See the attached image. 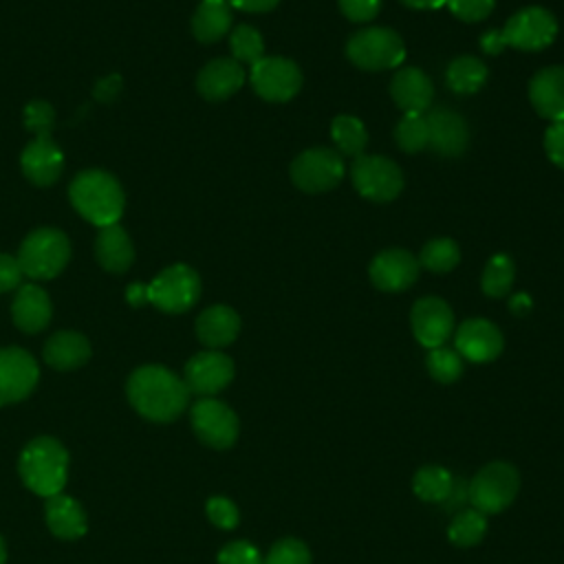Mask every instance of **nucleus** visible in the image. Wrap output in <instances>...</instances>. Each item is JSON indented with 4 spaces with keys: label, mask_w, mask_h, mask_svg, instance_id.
<instances>
[{
    "label": "nucleus",
    "mask_w": 564,
    "mask_h": 564,
    "mask_svg": "<svg viewBox=\"0 0 564 564\" xmlns=\"http://www.w3.org/2000/svg\"><path fill=\"white\" fill-rule=\"evenodd\" d=\"M460 260V249L452 238H432L419 253V264L432 273H447Z\"/></svg>",
    "instance_id": "72a5a7b5"
},
{
    "label": "nucleus",
    "mask_w": 564,
    "mask_h": 564,
    "mask_svg": "<svg viewBox=\"0 0 564 564\" xmlns=\"http://www.w3.org/2000/svg\"><path fill=\"white\" fill-rule=\"evenodd\" d=\"M427 372L441 383H454L463 375V357L445 346L430 348L425 357Z\"/></svg>",
    "instance_id": "e433bc0d"
},
{
    "label": "nucleus",
    "mask_w": 564,
    "mask_h": 564,
    "mask_svg": "<svg viewBox=\"0 0 564 564\" xmlns=\"http://www.w3.org/2000/svg\"><path fill=\"white\" fill-rule=\"evenodd\" d=\"M46 524L57 538L64 540H75L86 533L84 509L75 498L66 494H55L46 498Z\"/></svg>",
    "instance_id": "a878e982"
},
{
    "label": "nucleus",
    "mask_w": 564,
    "mask_h": 564,
    "mask_svg": "<svg viewBox=\"0 0 564 564\" xmlns=\"http://www.w3.org/2000/svg\"><path fill=\"white\" fill-rule=\"evenodd\" d=\"M24 176L35 185H51L64 170V154L51 139V132H37L20 156Z\"/></svg>",
    "instance_id": "6ab92c4d"
},
{
    "label": "nucleus",
    "mask_w": 564,
    "mask_h": 564,
    "mask_svg": "<svg viewBox=\"0 0 564 564\" xmlns=\"http://www.w3.org/2000/svg\"><path fill=\"white\" fill-rule=\"evenodd\" d=\"M35 359L22 348H0V405L22 401L37 383Z\"/></svg>",
    "instance_id": "4468645a"
},
{
    "label": "nucleus",
    "mask_w": 564,
    "mask_h": 564,
    "mask_svg": "<svg viewBox=\"0 0 564 564\" xmlns=\"http://www.w3.org/2000/svg\"><path fill=\"white\" fill-rule=\"evenodd\" d=\"M207 518L212 520V524H216L218 529H234L238 522H240V513H238V507L229 500V498H223V496H214L207 500Z\"/></svg>",
    "instance_id": "58836bf2"
},
{
    "label": "nucleus",
    "mask_w": 564,
    "mask_h": 564,
    "mask_svg": "<svg viewBox=\"0 0 564 564\" xmlns=\"http://www.w3.org/2000/svg\"><path fill=\"white\" fill-rule=\"evenodd\" d=\"M192 427L205 445L225 449L236 443L240 423L236 412L227 403L203 397L192 405Z\"/></svg>",
    "instance_id": "f8f14e48"
},
{
    "label": "nucleus",
    "mask_w": 564,
    "mask_h": 564,
    "mask_svg": "<svg viewBox=\"0 0 564 564\" xmlns=\"http://www.w3.org/2000/svg\"><path fill=\"white\" fill-rule=\"evenodd\" d=\"M350 178L355 189L372 203H388L403 189L401 167L392 159L379 154L355 156L350 165Z\"/></svg>",
    "instance_id": "6e6552de"
},
{
    "label": "nucleus",
    "mask_w": 564,
    "mask_h": 564,
    "mask_svg": "<svg viewBox=\"0 0 564 564\" xmlns=\"http://www.w3.org/2000/svg\"><path fill=\"white\" fill-rule=\"evenodd\" d=\"M368 273L379 291L399 293L416 282L419 260L405 249H386L372 258Z\"/></svg>",
    "instance_id": "f3484780"
},
{
    "label": "nucleus",
    "mask_w": 564,
    "mask_h": 564,
    "mask_svg": "<svg viewBox=\"0 0 564 564\" xmlns=\"http://www.w3.org/2000/svg\"><path fill=\"white\" fill-rule=\"evenodd\" d=\"M95 256L106 271L123 273L134 260V249L123 227L119 225L101 227L95 242Z\"/></svg>",
    "instance_id": "bb28decb"
},
{
    "label": "nucleus",
    "mask_w": 564,
    "mask_h": 564,
    "mask_svg": "<svg viewBox=\"0 0 564 564\" xmlns=\"http://www.w3.org/2000/svg\"><path fill=\"white\" fill-rule=\"evenodd\" d=\"M487 75L489 70L485 62L474 55H460L449 62L445 70V84L458 95H474L485 86Z\"/></svg>",
    "instance_id": "c85d7f7f"
},
{
    "label": "nucleus",
    "mask_w": 564,
    "mask_h": 564,
    "mask_svg": "<svg viewBox=\"0 0 564 564\" xmlns=\"http://www.w3.org/2000/svg\"><path fill=\"white\" fill-rule=\"evenodd\" d=\"M24 123L35 134L37 132H51V128H53V108L46 101H31L24 108Z\"/></svg>",
    "instance_id": "79ce46f5"
},
{
    "label": "nucleus",
    "mask_w": 564,
    "mask_h": 564,
    "mask_svg": "<svg viewBox=\"0 0 564 564\" xmlns=\"http://www.w3.org/2000/svg\"><path fill=\"white\" fill-rule=\"evenodd\" d=\"M70 258L68 238L59 229L42 227L31 231L18 253V262L24 275L33 280L55 278Z\"/></svg>",
    "instance_id": "39448f33"
},
{
    "label": "nucleus",
    "mask_w": 564,
    "mask_h": 564,
    "mask_svg": "<svg viewBox=\"0 0 564 564\" xmlns=\"http://www.w3.org/2000/svg\"><path fill=\"white\" fill-rule=\"evenodd\" d=\"M520 491V474L513 465L496 460L476 471L467 487V496L474 509L485 516L505 511Z\"/></svg>",
    "instance_id": "0eeeda50"
},
{
    "label": "nucleus",
    "mask_w": 564,
    "mask_h": 564,
    "mask_svg": "<svg viewBox=\"0 0 564 564\" xmlns=\"http://www.w3.org/2000/svg\"><path fill=\"white\" fill-rule=\"evenodd\" d=\"M68 196L73 207L97 227L117 225L123 214V189L119 181L104 170L79 172L68 187Z\"/></svg>",
    "instance_id": "f03ea898"
},
{
    "label": "nucleus",
    "mask_w": 564,
    "mask_h": 564,
    "mask_svg": "<svg viewBox=\"0 0 564 564\" xmlns=\"http://www.w3.org/2000/svg\"><path fill=\"white\" fill-rule=\"evenodd\" d=\"M231 379H234V361L218 350L198 352L185 364L183 381L194 394L212 397L223 388H227Z\"/></svg>",
    "instance_id": "dca6fc26"
},
{
    "label": "nucleus",
    "mask_w": 564,
    "mask_h": 564,
    "mask_svg": "<svg viewBox=\"0 0 564 564\" xmlns=\"http://www.w3.org/2000/svg\"><path fill=\"white\" fill-rule=\"evenodd\" d=\"M531 297L527 293H516L511 300H509V308L513 315H527L531 311Z\"/></svg>",
    "instance_id": "09e8293b"
},
{
    "label": "nucleus",
    "mask_w": 564,
    "mask_h": 564,
    "mask_svg": "<svg viewBox=\"0 0 564 564\" xmlns=\"http://www.w3.org/2000/svg\"><path fill=\"white\" fill-rule=\"evenodd\" d=\"M249 82L264 101H289L302 88V70L286 57H262L251 64Z\"/></svg>",
    "instance_id": "9b49d317"
},
{
    "label": "nucleus",
    "mask_w": 564,
    "mask_h": 564,
    "mask_svg": "<svg viewBox=\"0 0 564 564\" xmlns=\"http://www.w3.org/2000/svg\"><path fill=\"white\" fill-rule=\"evenodd\" d=\"M262 564H311V551L297 538H282L269 549Z\"/></svg>",
    "instance_id": "4c0bfd02"
},
{
    "label": "nucleus",
    "mask_w": 564,
    "mask_h": 564,
    "mask_svg": "<svg viewBox=\"0 0 564 564\" xmlns=\"http://www.w3.org/2000/svg\"><path fill=\"white\" fill-rule=\"evenodd\" d=\"M449 11L463 22H480L491 11L496 0H445Z\"/></svg>",
    "instance_id": "a19ab883"
},
{
    "label": "nucleus",
    "mask_w": 564,
    "mask_h": 564,
    "mask_svg": "<svg viewBox=\"0 0 564 564\" xmlns=\"http://www.w3.org/2000/svg\"><path fill=\"white\" fill-rule=\"evenodd\" d=\"M66 471L68 452L59 441L51 436L33 438L20 454V476L24 485L44 498L62 494L66 485Z\"/></svg>",
    "instance_id": "20e7f679"
},
{
    "label": "nucleus",
    "mask_w": 564,
    "mask_h": 564,
    "mask_svg": "<svg viewBox=\"0 0 564 564\" xmlns=\"http://www.w3.org/2000/svg\"><path fill=\"white\" fill-rule=\"evenodd\" d=\"M344 178V156L330 148H311L291 163V181L308 194L328 192Z\"/></svg>",
    "instance_id": "1a4fd4ad"
},
{
    "label": "nucleus",
    "mask_w": 564,
    "mask_h": 564,
    "mask_svg": "<svg viewBox=\"0 0 564 564\" xmlns=\"http://www.w3.org/2000/svg\"><path fill=\"white\" fill-rule=\"evenodd\" d=\"M22 275L24 273L20 269L18 258H13L9 253H0V293L15 289L20 284Z\"/></svg>",
    "instance_id": "a18cd8bd"
},
{
    "label": "nucleus",
    "mask_w": 564,
    "mask_h": 564,
    "mask_svg": "<svg viewBox=\"0 0 564 564\" xmlns=\"http://www.w3.org/2000/svg\"><path fill=\"white\" fill-rule=\"evenodd\" d=\"M200 295L198 273L187 264H172L163 269L148 286L132 284L128 300L137 306L141 302L154 304L163 313H185Z\"/></svg>",
    "instance_id": "7ed1b4c3"
},
{
    "label": "nucleus",
    "mask_w": 564,
    "mask_h": 564,
    "mask_svg": "<svg viewBox=\"0 0 564 564\" xmlns=\"http://www.w3.org/2000/svg\"><path fill=\"white\" fill-rule=\"evenodd\" d=\"M245 84V68L234 57H218L205 64L198 73L196 88L209 101L231 97Z\"/></svg>",
    "instance_id": "4be33fe9"
},
{
    "label": "nucleus",
    "mask_w": 564,
    "mask_h": 564,
    "mask_svg": "<svg viewBox=\"0 0 564 564\" xmlns=\"http://www.w3.org/2000/svg\"><path fill=\"white\" fill-rule=\"evenodd\" d=\"M90 357V344L75 330H59L44 344V361L57 370H73L86 364Z\"/></svg>",
    "instance_id": "393cba45"
},
{
    "label": "nucleus",
    "mask_w": 564,
    "mask_h": 564,
    "mask_svg": "<svg viewBox=\"0 0 564 564\" xmlns=\"http://www.w3.org/2000/svg\"><path fill=\"white\" fill-rule=\"evenodd\" d=\"M516 280V264L507 253H494L485 269H482V278H480V286L482 293L489 297H505Z\"/></svg>",
    "instance_id": "2f4dec72"
},
{
    "label": "nucleus",
    "mask_w": 564,
    "mask_h": 564,
    "mask_svg": "<svg viewBox=\"0 0 564 564\" xmlns=\"http://www.w3.org/2000/svg\"><path fill=\"white\" fill-rule=\"evenodd\" d=\"M430 145L441 156H460L469 143V132L465 119L445 106L430 108L425 115Z\"/></svg>",
    "instance_id": "a211bd4d"
},
{
    "label": "nucleus",
    "mask_w": 564,
    "mask_h": 564,
    "mask_svg": "<svg viewBox=\"0 0 564 564\" xmlns=\"http://www.w3.org/2000/svg\"><path fill=\"white\" fill-rule=\"evenodd\" d=\"M231 26V9L227 0H203L192 18V33L198 42H216Z\"/></svg>",
    "instance_id": "cd10ccee"
},
{
    "label": "nucleus",
    "mask_w": 564,
    "mask_h": 564,
    "mask_svg": "<svg viewBox=\"0 0 564 564\" xmlns=\"http://www.w3.org/2000/svg\"><path fill=\"white\" fill-rule=\"evenodd\" d=\"M229 48L236 62L256 64L264 57V40L260 31H256L249 24H238L229 35Z\"/></svg>",
    "instance_id": "f704fd0d"
},
{
    "label": "nucleus",
    "mask_w": 564,
    "mask_h": 564,
    "mask_svg": "<svg viewBox=\"0 0 564 564\" xmlns=\"http://www.w3.org/2000/svg\"><path fill=\"white\" fill-rule=\"evenodd\" d=\"M4 560H7V546H4V540L0 535V564H4Z\"/></svg>",
    "instance_id": "3c124183"
},
{
    "label": "nucleus",
    "mask_w": 564,
    "mask_h": 564,
    "mask_svg": "<svg viewBox=\"0 0 564 564\" xmlns=\"http://www.w3.org/2000/svg\"><path fill=\"white\" fill-rule=\"evenodd\" d=\"M348 59L364 70L397 68L405 59L401 35L388 26H366L346 42Z\"/></svg>",
    "instance_id": "423d86ee"
},
{
    "label": "nucleus",
    "mask_w": 564,
    "mask_h": 564,
    "mask_svg": "<svg viewBox=\"0 0 564 564\" xmlns=\"http://www.w3.org/2000/svg\"><path fill=\"white\" fill-rule=\"evenodd\" d=\"M330 137L341 156H359L368 143L366 126L352 115H337L330 121Z\"/></svg>",
    "instance_id": "c756f323"
},
{
    "label": "nucleus",
    "mask_w": 564,
    "mask_h": 564,
    "mask_svg": "<svg viewBox=\"0 0 564 564\" xmlns=\"http://www.w3.org/2000/svg\"><path fill=\"white\" fill-rule=\"evenodd\" d=\"M544 150L551 163L564 170V121H555L544 132Z\"/></svg>",
    "instance_id": "c03bdc74"
},
{
    "label": "nucleus",
    "mask_w": 564,
    "mask_h": 564,
    "mask_svg": "<svg viewBox=\"0 0 564 564\" xmlns=\"http://www.w3.org/2000/svg\"><path fill=\"white\" fill-rule=\"evenodd\" d=\"M262 562L264 560L260 551L247 540L229 542L218 553V564H262Z\"/></svg>",
    "instance_id": "ea45409f"
},
{
    "label": "nucleus",
    "mask_w": 564,
    "mask_h": 564,
    "mask_svg": "<svg viewBox=\"0 0 564 564\" xmlns=\"http://www.w3.org/2000/svg\"><path fill=\"white\" fill-rule=\"evenodd\" d=\"M128 399L141 416L170 423L187 408L189 388L163 366H141L128 379Z\"/></svg>",
    "instance_id": "f257e3e1"
},
{
    "label": "nucleus",
    "mask_w": 564,
    "mask_h": 564,
    "mask_svg": "<svg viewBox=\"0 0 564 564\" xmlns=\"http://www.w3.org/2000/svg\"><path fill=\"white\" fill-rule=\"evenodd\" d=\"M229 7L240 9V11H249V13H264L278 7L280 0H227Z\"/></svg>",
    "instance_id": "49530a36"
},
{
    "label": "nucleus",
    "mask_w": 564,
    "mask_h": 564,
    "mask_svg": "<svg viewBox=\"0 0 564 564\" xmlns=\"http://www.w3.org/2000/svg\"><path fill=\"white\" fill-rule=\"evenodd\" d=\"M410 9H438L445 4V0H401Z\"/></svg>",
    "instance_id": "8fccbe9b"
},
{
    "label": "nucleus",
    "mask_w": 564,
    "mask_h": 564,
    "mask_svg": "<svg viewBox=\"0 0 564 564\" xmlns=\"http://www.w3.org/2000/svg\"><path fill=\"white\" fill-rule=\"evenodd\" d=\"M505 46H507V44H505V37H502V31H500V29H491V31H487V33L480 35V48H482L485 53H489V55L502 53Z\"/></svg>",
    "instance_id": "de8ad7c7"
},
{
    "label": "nucleus",
    "mask_w": 564,
    "mask_h": 564,
    "mask_svg": "<svg viewBox=\"0 0 564 564\" xmlns=\"http://www.w3.org/2000/svg\"><path fill=\"white\" fill-rule=\"evenodd\" d=\"M394 139L403 152H421L430 145L427 121L423 115H403L394 128Z\"/></svg>",
    "instance_id": "c9c22d12"
},
{
    "label": "nucleus",
    "mask_w": 564,
    "mask_h": 564,
    "mask_svg": "<svg viewBox=\"0 0 564 564\" xmlns=\"http://www.w3.org/2000/svg\"><path fill=\"white\" fill-rule=\"evenodd\" d=\"M505 44L518 51H542L557 35V20L544 7H524L516 11L500 29Z\"/></svg>",
    "instance_id": "9d476101"
},
{
    "label": "nucleus",
    "mask_w": 564,
    "mask_h": 564,
    "mask_svg": "<svg viewBox=\"0 0 564 564\" xmlns=\"http://www.w3.org/2000/svg\"><path fill=\"white\" fill-rule=\"evenodd\" d=\"M381 0H339L341 13L350 22H370L379 13Z\"/></svg>",
    "instance_id": "37998d69"
},
{
    "label": "nucleus",
    "mask_w": 564,
    "mask_h": 564,
    "mask_svg": "<svg viewBox=\"0 0 564 564\" xmlns=\"http://www.w3.org/2000/svg\"><path fill=\"white\" fill-rule=\"evenodd\" d=\"M410 324L419 344L425 348H438L454 330V313L445 300L427 295L414 302Z\"/></svg>",
    "instance_id": "ddd939ff"
},
{
    "label": "nucleus",
    "mask_w": 564,
    "mask_h": 564,
    "mask_svg": "<svg viewBox=\"0 0 564 564\" xmlns=\"http://www.w3.org/2000/svg\"><path fill=\"white\" fill-rule=\"evenodd\" d=\"M454 344H456V352L474 364H487L494 361L505 346L502 333L500 328L482 317H474V319H465L456 335H454Z\"/></svg>",
    "instance_id": "2eb2a0df"
},
{
    "label": "nucleus",
    "mask_w": 564,
    "mask_h": 564,
    "mask_svg": "<svg viewBox=\"0 0 564 564\" xmlns=\"http://www.w3.org/2000/svg\"><path fill=\"white\" fill-rule=\"evenodd\" d=\"M487 533V516L480 513L478 509H463L458 511L447 529V538L452 544L467 549V546H476Z\"/></svg>",
    "instance_id": "473e14b6"
},
{
    "label": "nucleus",
    "mask_w": 564,
    "mask_h": 564,
    "mask_svg": "<svg viewBox=\"0 0 564 564\" xmlns=\"http://www.w3.org/2000/svg\"><path fill=\"white\" fill-rule=\"evenodd\" d=\"M390 95L405 115H423L432 106L434 86L432 79L421 68L405 66L397 70V75L392 77Z\"/></svg>",
    "instance_id": "412c9836"
},
{
    "label": "nucleus",
    "mask_w": 564,
    "mask_h": 564,
    "mask_svg": "<svg viewBox=\"0 0 564 564\" xmlns=\"http://www.w3.org/2000/svg\"><path fill=\"white\" fill-rule=\"evenodd\" d=\"M529 99L540 117L564 121V66L538 70L529 82Z\"/></svg>",
    "instance_id": "aec40b11"
},
{
    "label": "nucleus",
    "mask_w": 564,
    "mask_h": 564,
    "mask_svg": "<svg viewBox=\"0 0 564 564\" xmlns=\"http://www.w3.org/2000/svg\"><path fill=\"white\" fill-rule=\"evenodd\" d=\"M412 489L425 502H443L454 491V478L441 465H425L414 474Z\"/></svg>",
    "instance_id": "7c9ffc66"
},
{
    "label": "nucleus",
    "mask_w": 564,
    "mask_h": 564,
    "mask_svg": "<svg viewBox=\"0 0 564 564\" xmlns=\"http://www.w3.org/2000/svg\"><path fill=\"white\" fill-rule=\"evenodd\" d=\"M51 300L44 289L35 284H24L18 289L13 304H11V315L13 322L20 330L24 333H40L46 328L51 322Z\"/></svg>",
    "instance_id": "5701e85b"
},
{
    "label": "nucleus",
    "mask_w": 564,
    "mask_h": 564,
    "mask_svg": "<svg viewBox=\"0 0 564 564\" xmlns=\"http://www.w3.org/2000/svg\"><path fill=\"white\" fill-rule=\"evenodd\" d=\"M240 333V317L234 308L216 304L205 308L196 319V335L209 348L229 346Z\"/></svg>",
    "instance_id": "b1692460"
}]
</instances>
